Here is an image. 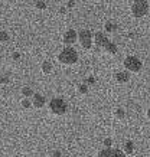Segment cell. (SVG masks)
Returning a JSON list of instances; mask_svg holds the SVG:
<instances>
[{
    "label": "cell",
    "instance_id": "obj_1",
    "mask_svg": "<svg viewBox=\"0 0 150 157\" xmlns=\"http://www.w3.org/2000/svg\"><path fill=\"white\" fill-rule=\"evenodd\" d=\"M58 61L62 63V65H74L75 62L78 61V53L74 48H63L61 52L58 53Z\"/></svg>",
    "mask_w": 150,
    "mask_h": 157
},
{
    "label": "cell",
    "instance_id": "obj_2",
    "mask_svg": "<svg viewBox=\"0 0 150 157\" xmlns=\"http://www.w3.org/2000/svg\"><path fill=\"white\" fill-rule=\"evenodd\" d=\"M49 113L52 115H63L67 113V102L62 98H52L49 102Z\"/></svg>",
    "mask_w": 150,
    "mask_h": 157
},
{
    "label": "cell",
    "instance_id": "obj_3",
    "mask_svg": "<svg viewBox=\"0 0 150 157\" xmlns=\"http://www.w3.org/2000/svg\"><path fill=\"white\" fill-rule=\"evenodd\" d=\"M130 12L133 14V17H136V19L144 17L149 12V3L147 2H134L130 7Z\"/></svg>",
    "mask_w": 150,
    "mask_h": 157
},
{
    "label": "cell",
    "instance_id": "obj_4",
    "mask_svg": "<svg viewBox=\"0 0 150 157\" xmlns=\"http://www.w3.org/2000/svg\"><path fill=\"white\" fill-rule=\"evenodd\" d=\"M123 65L126 68L127 72H139L141 69V62L139 58L136 56H127L123 62Z\"/></svg>",
    "mask_w": 150,
    "mask_h": 157
},
{
    "label": "cell",
    "instance_id": "obj_5",
    "mask_svg": "<svg viewBox=\"0 0 150 157\" xmlns=\"http://www.w3.org/2000/svg\"><path fill=\"white\" fill-rule=\"evenodd\" d=\"M77 40H78V36H77V32H75L74 29H69V30H67V32L62 35V42L67 45V48H71Z\"/></svg>",
    "mask_w": 150,
    "mask_h": 157
},
{
    "label": "cell",
    "instance_id": "obj_6",
    "mask_svg": "<svg viewBox=\"0 0 150 157\" xmlns=\"http://www.w3.org/2000/svg\"><path fill=\"white\" fill-rule=\"evenodd\" d=\"M97 157H127V156L118 148H102L101 151L98 153Z\"/></svg>",
    "mask_w": 150,
    "mask_h": 157
},
{
    "label": "cell",
    "instance_id": "obj_7",
    "mask_svg": "<svg viewBox=\"0 0 150 157\" xmlns=\"http://www.w3.org/2000/svg\"><path fill=\"white\" fill-rule=\"evenodd\" d=\"M108 42L110 40H108V38H107V35L104 32H97L94 35V43H95L97 48H104Z\"/></svg>",
    "mask_w": 150,
    "mask_h": 157
},
{
    "label": "cell",
    "instance_id": "obj_8",
    "mask_svg": "<svg viewBox=\"0 0 150 157\" xmlns=\"http://www.w3.org/2000/svg\"><path fill=\"white\" fill-rule=\"evenodd\" d=\"M32 107H35L36 109H40L44 108L45 104H46V100H45V97L42 95V94H35L33 97H32Z\"/></svg>",
    "mask_w": 150,
    "mask_h": 157
},
{
    "label": "cell",
    "instance_id": "obj_9",
    "mask_svg": "<svg viewBox=\"0 0 150 157\" xmlns=\"http://www.w3.org/2000/svg\"><path fill=\"white\" fill-rule=\"evenodd\" d=\"M114 79H116L117 84H126L130 79V74L127 71H118L114 74Z\"/></svg>",
    "mask_w": 150,
    "mask_h": 157
},
{
    "label": "cell",
    "instance_id": "obj_10",
    "mask_svg": "<svg viewBox=\"0 0 150 157\" xmlns=\"http://www.w3.org/2000/svg\"><path fill=\"white\" fill-rule=\"evenodd\" d=\"M102 49H104V52H106L107 55H110V56H114L117 53V51H118V49H117V45L114 42H108Z\"/></svg>",
    "mask_w": 150,
    "mask_h": 157
},
{
    "label": "cell",
    "instance_id": "obj_11",
    "mask_svg": "<svg viewBox=\"0 0 150 157\" xmlns=\"http://www.w3.org/2000/svg\"><path fill=\"white\" fill-rule=\"evenodd\" d=\"M134 150H136V148H134V143L129 140V141H126V143L123 144V150H121V151L124 153L126 156H131V154L134 153Z\"/></svg>",
    "mask_w": 150,
    "mask_h": 157
},
{
    "label": "cell",
    "instance_id": "obj_12",
    "mask_svg": "<svg viewBox=\"0 0 150 157\" xmlns=\"http://www.w3.org/2000/svg\"><path fill=\"white\" fill-rule=\"evenodd\" d=\"M77 36L79 42H83V40H92V33L90 30H87V29H83L81 32H78Z\"/></svg>",
    "mask_w": 150,
    "mask_h": 157
},
{
    "label": "cell",
    "instance_id": "obj_13",
    "mask_svg": "<svg viewBox=\"0 0 150 157\" xmlns=\"http://www.w3.org/2000/svg\"><path fill=\"white\" fill-rule=\"evenodd\" d=\"M117 29H118V26H117L116 22H107L106 25H104V33H114V32H117Z\"/></svg>",
    "mask_w": 150,
    "mask_h": 157
},
{
    "label": "cell",
    "instance_id": "obj_14",
    "mask_svg": "<svg viewBox=\"0 0 150 157\" xmlns=\"http://www.w3.org/2000/svg\"><path fill=\"white\" fill-rule=\"evenodd\" d=\"M52 63L49 61H45L42 62V65H40V71H42V74H45V75H49L51 72H52Z\"/></svg>",
    "mask_w": 150,
    "mask_h": 157
},
{
    "label": "cell",
    "instance_id": "obj_15",
    "mask_svg": "<svg viewBox=\"0 0 150 157\" xmlns=\"http://www.w3.org/2000/svg\"><path fill=\"white\" fill-rule=\"evenodd\" d=\"M20 92H22V95H23V98H28V100H29V98H32V97L35 95L33 90H32L30 86H23Z\"/></svg>",
    "mask_w": 150,
    "mask_h": 157
},
{
    "label": "cell",
    "instance_id": "obj_16",
    "mask_svg": "<svg viewBox=\"0 0 150 157\" xmlns=\"http://www.w3.org/2000/svg\"><path fill=\"white\" fill-rule=\"evenodd\" d=\"M114 117H116L117 120H124L126 118V111L123 108H117L116 111H114Z\"/></svg>",
    "mask_w": 150,
    "mask_h": 157
},
{
    "label": "cell",
    "instance_id": "obj_17",
    "mask_svg": "<svg viewBox=\"0 0 150 157\" xmlns=\"http://www.w3.org/2000/svg\"><path fill=\"white\" fill-rule=\"evenodd\" d=\"M77 91H78V94L85 95V94H88V86L85 85V84H79V85L77 86Z\"/></svg>",
    "mask_w": 150,
    "mask_h": 157
},
{
    "label": "cell",
    "instance_id": "obj_18",
    "mask_svg": "<svg viewBox=\"0 0 150 157\" xmlns=\"http://www.w3.org/2000/svg\"><path fill=\"white\" fill-rule=\"evenodd\" d=\"M79 45H81L83 49H91L92 48V40H83V42H79Z\"/></svg>",
    "mask_w": 150,
    "mask_h": 157
},
{
    "label": "cell",
    "instance_id": "obj_19",
    "mask_svg": "<svg viewBox=\"0 0 150 157\" xmlns=\"http://www.w3.org/2000/svg\"><path fill=\"white\" fill-rule=\"evenodd\" d=\"M7 40H9V35L5 30H0V43H6Z\"/></svg>",
    "mask_w": 150,
    "mask_h": 157
},
{
    "label": "cell",
    "instance_id": "obj_20",
    "mask_svg": "<svg viewBox=\"0 0 150 157\" xmlns=\"http://www.w3.org/2000/svg\"><path fill=\"white\" fill-rule=\"evenodd\" d=\"M20 104H22V107H23L25 109H29L30 107H32V102H30V100H28V98H23Z\"/></svg>",
    "mask_w": 150,
    "mask_h": 157
},
{
    "label": "cell",
    "instance_id": "obj_21",
    "mask_svg": "<svg viewBox=\"0 0 150 157\" xmlns=\"http://www.w3.org/2000/svg\"><path fill=\"white\" fill-rule=\"evenodd\" d=\"M35 6H36V9H39V10H45V9H46V3H45V2H36V3H35Z\"/></svg>",
    "mask_w": 150,
    "mask_h": 157
},
{
    "label": "cell",
    "instance_id": "obj_22",
    "mask_svg": "<svg viewBox=\"0 0 150 157\" xmlns=\"http://www.w3.org/2000/svg\"><path fill=\"white\" fill-rule=\"evenodd\" d=\"M95 82H97V79H95L94 76H88L87 81H85V85H87V86H88V85H94Z\"/></svg>",
    "mask_w": 150,
    "mask_h": 157
},
{
    "label": "cell",
    "instance_id": "obj_23",
    "mask_svg": "<svg viewBox=\"0 0 150 157\" xmlns=\"http://www.w3.org/2000/svg\"><path fill=\"white\" fill-rule=\"evenodd\" d=\"M111 146H113V140H111V138H106V140H104V147H106V148H111Z\"/></svg>",
    "mask_w": 150,
    "mask_h": 157
},
{
    "label": "cell",
    "instance_id": "obj_24",
    "mask_svg": "<svg viewBox=\"0 0 150 157\" xmlns=\"http://www.w3.org/2000/svg\"><path fill=\"white\" fill-rule=\"evenodd\" d=\"M0 82H2V84H7V82H9V76L7 75L0 76Z\"/></svg>",
    "mask_w": 150,
    "mask_h": 157
},
{
    "label": "cell",
    "instance_id": "obj_25",
    "mask_svg": "<svg viewBox=\"0 0 150 157\" xmlns=\"http://www.w3.org/2000/svg\"><path fill=\"white\" fill-rule=\"evenodd\" d=\"M51 157H62V153L59 151V150H55V151H52Z\"/></svg>",
    "mask_w": 150,
    "mask_h": 157
},
{
    "label": "cell",
    "instance_id": "obj_26",
    "mask_svg": "<svg viewBox=\"0 0 150 157\" xmlns=\"http://www.w3.org/2000/svg\"><path fill=\"white\" fill-rule=\"evenodd\" d=\"M74 6H75V2H67V7H68V9H72Z\"/></svg>",
    "mask_w": 150,
    "mask_h": 157
},
{
    "label": "cell",
    "instance_id": "obj_27",
    "mask_svg": "<svg viewBox=\"0 0 150 157\" xmlns=\"http://www.w3.org/2000/svg\"><path fill=\"white\" fill-rule=\"evenodd\" d=\"M13 59H15V61H19V59H20V53H17V52L13 53Z\"/></svg>",
    "mask_w": 150,
    "mask_h": 157
},
{
    "label": "cell",
    "instance_id": "obj_28",
    "mask_svg": "<svg viewBox=\"0 0 150 157\" xmlns=\"http://www.w3.org/2000/svg\"><path fill=\"white\" fill-rule=\"evenodd\" d=\"M146 114H147V117H149V118H150V108L147 109V113H146Z\"/></svg>",
    "mask_w": 150,
    "mask_h": 157
}]
</instances>
